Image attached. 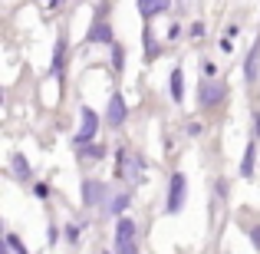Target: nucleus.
I'll list each match as a JSON object with an SVG mask.
<instances>
[{
	"mask_svg": "<svg viewBox=\"0 0 260 254\" xmlns=\"http://www.w3.org/2000/svg\"><path fill=\"white\" fill-rule=\"evenodd\" d=\"M135 241H139V224H135V218H128V215L115 218V254H139Z\"/></svg>",
	"mask_w": 260,
	"mask_h": 254,
	"instance_id": "obj_1",
	"label": "nucleus"
},
{
	"mask_svg": "<svg viewBox=\"0 0 260 254\" xmlns=\"http://www.w3.org/2000/svg\"><path fill=\"white\" fill-rule=\"evenodd\" d=\"M115 175H119V178H132V185L145 182V159H142L139 152H128V149H119Z\"/></svg>",
	"mask_w": 260,
	"mask_h": 254,
	"instance_id": "obj_2",
	"label": "nucleus"
},
{
	"mask_svg": "<svg viewBox=\"0 0 260 254\" xmlns=\"http://www.w3.org/2000/svg\"><path fill=\"white\" fill-rule=\"evenodd\" d=\"M95 132H99V112H95V109H89V106H83V109H79V132L73 135V149L92 146Z\"/></svg>",
	"mask_w": 260,
	"mask_h": 254,
	"instance_id": "obj_3",
	"label": "nucleus"
},
{
	"mask_svg": "<svg viewBox=\"0 0 260 254\" xmlns=\"http://www.w3.org/2000/svg\"><path fill=\"white\" fill-rule=\"evenodd\" d=\"M184 202H188V178H184V172H172V178H168L165 211L168 215H178V211L184 208Z\"/></svg>",
	"mask_w": 260,
	"mask_h": 254,
	"instance_id": "obj_4",
	"label": "nucleus"
},
{
	"mask_svg": "<svg viewBox=\"0 0 260 254\" xmlns=\"http://www.w3.org/2000/svg\"><path fill=\"white\" fill-rule=\"evenodd\" d=\"M228 99V83H221V79H204L201 86H198V102H201V109H214L221 106V102Z\"/></svg>",
	"mask_w": 260,
	"mask_h": 254,
	"instance_id": "obj_5",
	"label": "nucleus"
},
{
	"mask_svg": "<svg viewBox=\"0 0 260 254\" xmlns=\"http://www.w3.org/2000/svg\"><path fill=\"white\" fill-rule=\"evenodd\" d=\"M128 119V106H125V96L115 89L112 96H109V106H106V126L109 129H122Z\"/></svg>",
	"mask_w": 260,
	"mask_h": 254,
	"instance_id": "obj_6",
	"label": "nucleus"
},
{
	"mask_svg": "<svg viewBox=\"0 0 260 254\" xmlns=\"http://www.w3.org/2000/svg\"><path fill=\"white\" fill-rule=\"evenodd\" d=\"M106 202H109L106 182H99V178H86V182H83V205H86V208H102Z\"/></svg>",
	"mask_w": 260,
	"mask_h": 254,
	"instance_id": "obj_7",
	"label": "nucleus"
},
{
	"mask_svg": "<svg viewBox=\"0 0 260 254\" xmlns=\"http://www.w3.org/2000/svg\"><path fill=\"white\" fill-rule=\"evenodd\" d=\"M86 43H109L112 46V23L102 20V17H95V23L89 26V33H86Z\"/></svg>",
	"mask_w": 260,
	"mask_h": 254,
	"instance_id": "obj_8",
	"label": "nucleus"
},
{
	"mask_svg": "<svg viewBox=\"0 0 260 254\" xmlns=\"http://www.w3.org/2000/svg\"><path fill=\"white\" fill-rule=\"evenodd\" d=\"M244 79H247L250 86L260 79V37L254 40V46H250V53H247V63H244Z\"/></svg>",
	"mask_w": 260,
	"mask_h": 254,
	"instance_id": "obj_9",
	"label": "nucleus"
},
{
	"mask_svg": "<svg viewBox=\"0 0 260 254\" xmlns=\"http://www.w3.org/2000/svg\"><path fill=\"white\" fill-rule=\"evenodd\" d=\"M128 205H132V191H115L112 198H109L106 205H102V215H109V218H122V211L128 208Z\"/></svg>",
	"mask_w": 260,
	"mask_h": 254,
	"instance_id": "obj_10",
	"label": "nucleus"
},
{
	"mask_svg": "<svg viewBox=\"0 0 260 254\" xmlns=\"http://www.w3.org/2000/svg\"><path fill=\"white\" fill-rule=\"evenodd\" d=\"M66 53H70L66 37H56V46H53V63H50V73H53V76H63V70H66Z\"/></svg>",
	"mask_w": 260,
	"mask_h": 254,
	"instance_id": "obj_11",
	"label": "nucleus"
},
{
	"mask_svg": "<svg viewBox=\"0 0 260 254\" xmlns=\"http://www.w3.org/2000/svg\"><path fill=\"white\" fill-rule=\"evenodd\" d=\"M254 168H257V142H247L241 159V178H254Z\"/></svg>",
	"mask_w": 260,
	"mask_h": 254,
	"instance_id": "obj_12",
	"label": "nucleus"
},
{
	"mask_svg": "<svg viewBox=\"0 0 260 254\" xmlns=\"http://www.w3.org/2000/svg\"><path fill=\"white\" fill-rule=\"evenodd\" d=\"M168 89H172L175 102H184V70H181V66L172 70V76H168Z\"/></svg>",
	"mask_w": 260,
	"mask_h": 254,
	"instance_id": "obj_13",
	"label": "nucleus"
},
{
	"mask_svg": "<svg viewBox=\"0 0 260 254\" xmlns=\"http://www.w3.org/2000/svg\"><path fill=\"white\" fill-rule=\"evenodd\" d=\"M168 7H172V0H139V13L142 17H158V13H165Z\"/></svg>",
	"mask_w": 260,
	"mask_h": 254,
	"instance_id": "obj_14",
	"label": "nucleus"
},
{
	"mask_svg": "<svg viewBox=\"0 0 260 254\" xmlns=\"http://www.w3.org/2000/svg\"><path fill=\"white\" fill-rule=\"evenodd\" d=\"M76 155H79V159H106L109 146H106V142H92V146H86V149H76Z\"/></svg>",
	"mask_w": 260,
	"mask_h": 254,
	"instance_id": "obj_15",
	"label": "nucleus"
},
{
	"mask_svg": "<svg viewBox=\"0 0 260 254\" xmlns=\"http://www.w3.org/2000/svg\"><path fill=\"white\" fill-rule=\"evenodd\" d=\"M10 165H13V175H17V178H30V175H33V168H30V162H26L23 152H13Z\"/></svg>",
	"mask_w": 260,
	"mask_h": 254,
	"instance_id": "obj_16",
	"label": "nucleus"
},
{
	"mask_svg": "<svg viewBox=\"0 0 260 254\" xmlns=\"http://www.w3.org/2000/svg\"><path fill=\"white\" fill-rule=\"evenodd\" d=\"M109 66H112V73H122V70H125V46H122V43H112V57H109Z\"/></svg>",
	"mask_w": 260,
	"mask_h": 254,
	"instance_id": "obj_17",
	"label": "nucleus"
},
{
	"mask_svg": "<svg viewBox=\"0 0 260 254\" xmlns=\"http://www.w3.org/2000/svg\"><path fill=\"white\" fill-rule=\"evenodd\" d=\"M83 231H86V221H70V224H66V244L76 248L79 238H83Z\"/></svg>",
	"mask_w": 260,
	"mask_h": 254,
	"instance_id": "obj_18",
	"label": "nucleus"
},
{
	"mask_svg": "<svg viewBox=\"0 0 260 254\" xmlns=\"http://www.w3.org/2000/svg\"><path fill=\"white\" fill-rule=\"evenodd\" d=\"M142 40H145V57H148V60H155V57L161 53V46H155V33H152V30H145V33H142Z\"/></svg>",
	"mask_w": 260,
	"mask_h": 254,
	"instance_id": "obj_19",
	"label": "nucleus"
},
{
	"mask_svg": "<svg viewBox=\"0 0 260 254\" xmlns=\"http://www.w3.org/2000/svg\"><path fill=\"white\" fill-rule=\"evenodd\" d=\"M4 241L10 244V251H13V254H30V251L23 248V241H20V235H13V231H7V238H4Z\"/></svg>",
	"mask_w": 260,
	"mask_h": 254,
	"instance_id": "obj_20",
	"label": "nucleus"
},
{
	"mask_svg": "<svg viewBox=\"0 0 260 254\" xmlns=\"http://www.w3.org/2000/svg\"><path fill=\"white\" fill-rule=\"evenodd\" d=\"M33 195H37L40 202H46V198H50V185H46V182H37V185H33Z\"/></svg>",
	"mask_w": 260,
	"mask_h": 254,
	"instance_id": "obj_21",
	"label": "nucleus"
},
{
	"mask_svg": "<svg viewBox=\"0 0 260 254\" xmlns=\"http://www.w3.org/2000/svg\"><path fill=\"white\" fill-rule=\"evenodd\" d=\"M56 241H59V228L50 221V228H46V244H50V248H56Z\"/></svg>",
	"mask_w": 260,
	"mask_h": 254,
	"instance_id": "obj_22",
	"label": "nucleus"
},
{
	"mask_svg": "<svg viewBox=\"0 0 260 254\" xmlns=\"http://www.w3.org/2000/svg\"><path fill=\"white\" fill-rule=\"evenodd\" d=\"M201 73H204V79H214L217 63H211V60H201Z\"/></svg>",
	"mask_w": 260,
	"mask_h": 254,
	"instance_id": "obj_23",
	"label": "nucleus"
},
{
	"mask_svg": "<svg viewBox=\"0 0 260 254\" xmlns=\"http://www.w3.org/2000/svg\"><path fill=\"white\" fill-rule=\"evenodd\" d=\"M250 244L260 251V224H254V228H250Z\"/></svg>",
	"mask_w": 260,
	"mask_h": 254,
	"instance_id": "obj_24",
	"label": "nucleus"
},
{
	"mask_svg": "<svg viewBox=\"0 0 260 254\" xmlns=\"http://www.w3.org/2000/svg\"><path fill=\"white\" fill-rule=\"evenodd\" d=\"M204 37V23H191V40H201Z\"/></svg>",
	"mask_w": 260,
	"mask_h": 254,
	"instance_id": "obj_25",
	"label": "nucleus"
},
{
	"mask_svg": "<svg viewBox=\"0 0 260 254\" xmlns=\"http://www.w3.org/2000/svg\"><path fill=\"white\" fill-rule=\"evenodd\" d=\"M254 139H260V109H254Z\"/></svg>",
	"mask_w": 260,
	"mask_h": 254,
	"instance_id": "obj_26",
	"label": "nucleus"
},
{
	"mask_svg": "<svg viewBox=\"0 0 260 254\" xmlns=\"http://www.w3.org/2000/svg\"><path fill=\"white\" fill-rule=\"evenodd\" d=\"M217 198H228V182H224V178L217 182Z\"/></svg>",
	"mask_w": 260,
	"mask_h": 254,
	"instance_id": "obj_27",
	"label": "nucleus"
},
{
	"mask_svg": "<svg viewBox=\"0 0 260 254\" xmlns=\"http://www.w3.org/2000/svg\"><path fill=\"white\" fill-rule=\"evenodd\" d=\"M221 50H224V53H231V50H234V40L224 37V40H221Z\"/></svg>",
	"mask_w": 260,
	"mask_h": 254,
	"instance_id": "obj_28",
	"label": "nucleus"
},
{
	"mask_svg": "<svg viewBox=\"0 0 260 254\" xmlns=\"http://www.w3.org/2000/svg\"><path fill=\"white\" fill-rule=\"evenodd\" d=\"M168 37H172V40H178V37H181V26H178V23H172V30H168Z\"/></svg>",
	"mask_w": 260,
	"mask_h": 254,
	"instance_id": "obj_29",
	"label": "nucleus"
},
{
	"mask_svg": "<svg viewBox=\"0 0 260 254\" xmlns=\"http://www.w3.org/2000/svg\"><path fill=\"white\" fill-rule=\"evenodd\" d=\"M59 7H63V0H50V13H59Z\"/></svg>",
	"mask_w": 260,
	"mask_h": 254,
	"instance_id": "obj_30",
	"label": "nucleus"
}]
</instances>
